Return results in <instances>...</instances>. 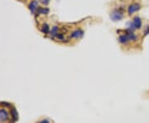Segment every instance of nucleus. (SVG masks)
I'll use <instances>...</instances> for the list:
<instances>
[{"instance_id": "nucleus-1", "label": "nucleus", "mask_w": 149, "mask_h": 123, "mask_svg": "<svg viewBox=\"0 0 149 123\" xmlns=\"http://www.w3.org/2000/svg\"><path fill=\"white\" fill-rule=\"evenodd\" d=\"M124 12H125V7H117L113 8L110 12V18L113 22L121 21L124 18Z\"/></svg>"}, {"instance_id": "nucleus-2", "label": "nucleus", "mask_w": 149, "mask_h": 123, "mask_svg": "<svg viewBox=\"0 0 149 123\" xmlns=\"http://www.w3.org/2000/svg\"><path fill=\"white\" fill-rule=\"evenodd\" d=\"M142 26H143V22H142V19L140 18L138 16L134 17L132 22H129L128 24H127V29L128 30H130V31H134V30H139L142 28Z\"/></svg>"}, {"instance_id": "nucleus-3", "label": "nucleus", "mask_w": 149, "mask_h": 123, "mask_svg": "<svg viewBox=\"0 0 149 123\" xmlns=\"http://www.w3.org/2000/svg\"><path fill=\"white\" fill-rule=\"evenodd\" d=\"M141 4L140 3H131L128 5V9H127V11H128V14L129 15V16H132V15H133L135 12H137V11H139L140 9H141Z\"/></svg>"}, {"instance_id": "nucleus-4", "label": "nucleus", "mask_w": 149, "mask_h": 123, "mask_svg": "<svg viewBox=\"0 0 149 123\" xmlns=\"http://www.w3.org/2000/svg\"><path fill=\"white\" fill-rule=\"evenodd\" d=\"M84 36V31L81 29V28H78V29H75L72 31L70 35V37L72 38V39H81Z\"/></svg>"}, {"instance_id": "nucleus-5", "label": "nucleus", "mask_w": 149, "mask_h": 123, "mask_svg": "<svg viewBox=\"0 0 149 123\" xmlns=\"http://www.w3.org/2000/svg\"><path fill=\"white\" fill-rule=\"evenodd\" d=\"M118 42L122 45H127L128 42H130V40H129V37L128 36L127 33H124V34H121L118 36Z\"/></svg>"}, {"instance_id": "nucleus-6", "label": "nucleus", "mask_w": 149, "mask_h": 123, "mask_svg": "<svg viewBox=\"0 0 149 123\" xmlns=\"http://www.w3.org/2000/svg\"><path fill=\"white\" fill-rule=\"evenodd\" d=\"M8 119V114L6 110L4 109H0V122H6Z\"/></svg>"}, {"instance_id": "nucleus-7", "label": "nucleus", "mask_w": 149, "mask_h": 123, "mask_svg": "<svg viewBox=\"0 0 149 123\" xmlns=\"http://www.w3.org/2000/svg\"><path fill=\"white\" fill-rule=\"evenodd\" d=\"M60 33V27H58V26H53L52 27H51V31H50V34H51V36L52 37H55L58 35Z\"/></svg>"}, {"instance_id": "nucleus-8", "label": "nucleus", "mask_w": 149, "mask_h": 123, "mask_svg": "<svg viewBox=\"0 0 149 123\" xmlns=\"http://www.w3.org/2000/svg\"><path fill=\"white\" fill-rule=\"evenodd\" d=\"M42 32H43V33H45V34H48V33H50L51 28H50L49 25L46 24V23L43 24V26H42Z\"/></svg>"}, {"instance_id": "nucleus-9", "label": "nucleus", "mask_w": 149, "mask_h": 123, "mask_svg": "<svg viewBox=\"0 0 149 123\" xmlns=\"http://www.w3.org/2000/svg\"><path fill=\"white\" fill-rule=\"evenodd\" d=\"M37 7H38V3H37V2L33 1L31 3V10H32V12H35L37 9Z\"/></svg>"}, {"instance_id": "nucleus-10", "label": "nucleus", "mask_w": 149, "mask_h": 123, "mask_svg": "<svg viewBox=\"0 0 149 123\" xmlns=\"http://www.w3.org/2000/svg\"><path fill=\"white\" fill-rule=\"evenodd\" d=\"M39 12L42 13V14H47L49 12V9L46 7H41V8H39Z\"/></svg>"}, {"instance_id": "nucleus-11", "label": "nucleus", "mask_w": 149, "mask_h": 123, "mask_svg": "<svg viewBox=\"0 0 149 123\" xmlns=\"http://www.w3.org/2000/svg\"><path fill=\"white\" fill-rule=\"evenodd\" d=\"M144 35H145V36L149 35V26L146 27V29H145V31H144Z\"/></svg>"}, {"instance_id": "nucleus-12", "label": "nucleus", "mask_w": 149, "mask_h": 123, "mask_svg": "<svg viewBox=\"0 0 149 123\" xmlns=\"http://www.w3.org/2000/svg\"><path fill=\"white\" fill-rule=\"evenodd\" d=\"M40 123H49V121L48 120H46V119H45L43 121H42Z\"/></svg>"}]
</instances>
